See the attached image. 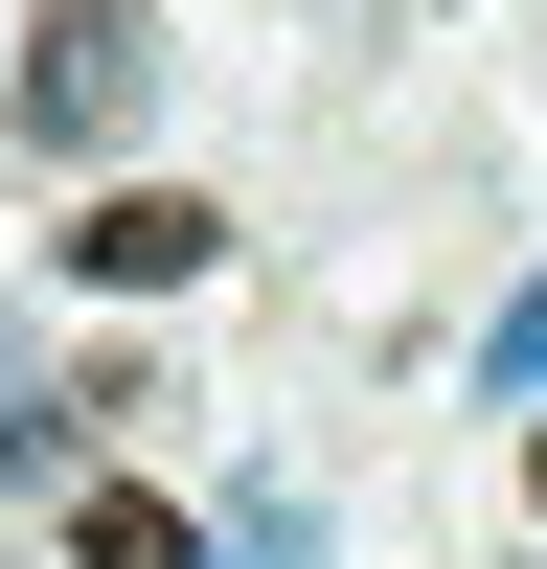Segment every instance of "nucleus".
<instances>
[{"instance_id":"f257e3e1","label":"nucleus","mask_w":547,"mask_h":569,"mask_svg":"<svg viewBox=\"0 0 547 569\" xmlns=\"http://www.w3.org/2000/svg\"><path fill=\"white\" fill-rule=\"evenodd\" d=\"M137 91H160V46H137V0H46V46H23V160H115L137 137Z\"/></svg>"},{"instance_id":"f03ea898","label":"nucleus","mask_w":547,"mask_h":569,"mask_svg":"<svg viewBox=\"0 0 547 569\" xmlns=\"http://www.w3.org/2000/svg\"><path fill=\"white\" fill-rule=\"evenodd\" d=\"M46 251H69V273H91V297H182V273H206V251H228V206H182V182H91V206H69V228H46Z\"/></svg>"},{"instance_id":"7ed1b4c3","label":"nucleus","mask_w":547,"mask_h":569,"mask_svg":"<svg viewBox=\"0 0 547 569\" xmlns=\"http://www.w3.org/2000/svg\"><path fill=\"white\" fill-rule=\"evenodd\" d=\"M69 547H91V569H228L182 501H137V479H69Z\"/></svg>"}]
</instances>
